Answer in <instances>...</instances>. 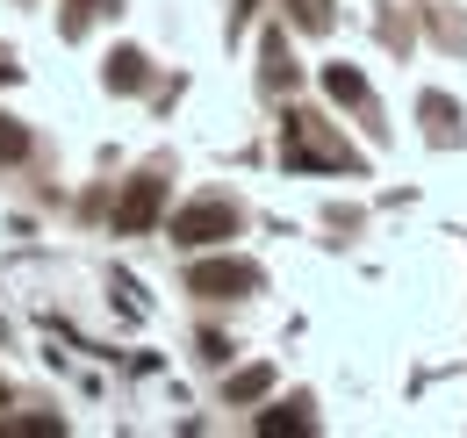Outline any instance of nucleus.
Masks as SVG:
<instances>
[{
	"instance_id": "nucleus-1",
	"label": "nucleus",
	"mask_w": 467,
	"mask_h": 438,
	"mask_svg": "<svg viewBox=\"0 0 467 438\" xmlns=\"http://www.w3.org/2000/svg\"><path fill=\"white\" fill-rule=\"evenodd\" d=\"M173 237L187 245V252H202V245H223V237H237V209H231V202H209V194H202V202H187V209L173 216Z\"/></svg>"
},
{
	"instance_id": "nucleus-2",
	"label": "nucleus",
	"mask_w": 467,
	"mask_h": 438,
	"mask_svg": "<svg viewBox=\"0 0 467 438\" xmlns=\"http://www.w3.org/2000/svg\"><path fill=\"white\" fill-rule=\"evenodd\" d=\"M187 287H194V295H216V302H237V295L259 287V266H252V259H194V266H187Z\"/></svg>"
},
{
	"instance_id": "nucleus-3",
	"label": "nucleus",
	"mask_w": 467,
	"mask_h": 438,
	"mask_svg": "<svg viewBox=\"0 0 467 438\" xmlns=\"http://www.w3.org/2000/svg\"><path fill=\"white\" fill-rule=\"evenodd\" d=\"M159 216H166V180H151V172L130 180V187H122V209H116V230L137 237V230H151Z\"/></svg>"
},
{
	"instance_id": "nucleus-4",
	"label": "nucleus",
	"mask_w": 467,
	"mask_h": 438,
	"mask_svg": "<svg viewBox=\"0 0 467 438\" xmlns=\"http://www.w3.org/2000/svg\"><path fill=\"white\" fill-rule=\"evenodd\" d=\"M302 432H317L309 402H281V410H266V417H259V438H302Z\"/></svg>"
},
{
	"instance_id": "nucleus-5",
	"label": "nucleus",
	"mask_w": 467,
	"mask_h": 438,
	"mask_svg": "<svg viewBox=\"0 0 467 438\" xmlns=\"http://www.w3.org/2000/svg\"><path fill=\"white\" fill-rule=\"evenodd\" d=\"M324 94L346 101V109H367V79H359L352 65H324Z\"/></svg>"
},
{
	"instance_id": "nucleus-6",
	"label": "nucleus",
	"mask_w": 467,
	"mask_h": 438,
	"mask_svg": "<svg viewBox=\"0 0 467 438\" xmlns=\"http://www.w3.org/2000/svg\"><path fill=\"white\" fill-rule=\"evenodd\" d=\"M109 87H116V94H137V87H144V51H130V44L109 51Z\"/></svg>"
},
{
	"instance_id": "nucleus-7",
	"label": "nucleus",
	"mask_w": 467,
	"mask_h": 438,
	"mask_svg": "<svg viewBox=\"0 0 467 438\" xmlns=\"http://www.w3.org/2000/svg\"><path fill=\"white\" fill-rule=\"evenodd\" d=\"M266 87H274V94L295 87V65H288V51H281V36H266Z\"/></svg>"
},
{
	"instance_id": "nucleus-8",
	"label": "nucleus",
	"mask_w": 467,
	"mask_h": 438,
	"mask_svg": "<svg viewBox=\"0 0 467 438\" xmlns=\"http://www.w3.org/2000/svg\"><path fill=\"white\" fill-rule=\"evenodd\" d=\"M266 388H274L266 367H244V374H231V402H252V395H266Z\"/></svg>"
},
{
	"instance_id": "nucleus-9",
	"label": "nucleus",
	"mask_w": 467,
	"mask_h": 438,
	"mask_svg": "<svg viewBox=\"0 0 467 438\" xmlns=\"http://www.w3.org/2000/svg\"><path fill=\"white\" fill-rule=\"evenodd\" d=\"M15 159H29V130L0 115V165H15Z\"/></svg>"
},
{
	"instance_id": "nucleus-10",
	"label": "nucleus",
	"mask_w": 467,
	"mask_h": 438,
	"mask_svg": "<svg viewBox=\"0 0 467 438\" xmlns=\"http://www.w3.org/2000/svg\"><path fill=\"white\" fill-rule=\"evenodd\" d=\"M288 7H295L302 29H324V22H331V0H288Z\"/></svg>"
},
{
	"instance_id": "nucleus-11",
	"label": "nucleus",
	"mask_w": 467,
	"mask_h": 438,
	"mask_svg": "<svg viewBox=\"0 0 467 438\" xmlns=\"http://www.w3.org/2000/svg\"><path fill=\"white\" fill-rule=\"evenodd\" d=\"M94 7H101V0H72V7H65V36H79V29H87V15H94Z\"/></svg>"
},
{
	"instance_id": "nucleus-12",
	"label": "nucleus",
	"mask_w": 467,
	"mask_h": 438,
	"mask_svg": "<svg viewBox=\"0 0 467 438\" xmlns=\"http://www.w3.org/2000/svg\"><path fill=\"white\" fill-rule=\"evenodd\" d=\"M237 7H252V0H237Z\"/></svg>"
}]
</instances>
